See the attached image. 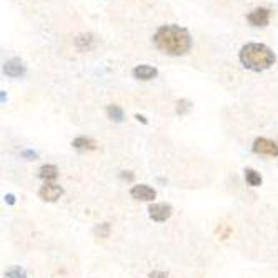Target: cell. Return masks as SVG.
I'll return each instance as SVG.
<instances>
[{
    "label": "cell",
    "mask_w": 278,
    "mask_h": 278,
    "mask_svg": "<svg viewBox=\"0 0 278 278\" xmlns=\"http://www.w3.org/2000/svg\"><path fill=\"white\" fill-rule=\"evenodd\" d=\"M154 45L160 52L170 57H182L190 52L191 49V35L185 27L168 23L156 29L154 35Z\"/></svg>",
    "instance_id": "6da1fadb"
},
{
    "label": "cell",
    "mask_w": 278,
    "mask_h": 278,
    "mask_svg": "<svg viewBox=\"0 0 278 278\" xmlns=\"http://www.w3.org/2000/svg\"><path fill=\"white\" fill-rule=\"evenodd\" d=\"M242 65L245 69L252 70V72H263L268 70L277 62V55L268 45L257 44V42H250L243 45L238 53Z\"/></svg>",
    "instance_id": "7a4b0ae2"
},
{
    "label": "cell",
    "mask_w": 278,
    "mask_h": 278,
    "mask_svg": "<svg viewBox=\"0 0 278 278\" xmlns=\"http://www.w3.org/2000/svg\"><path fill=\"white\" fill-rule=\"evenodd\" d=\"M252 150L258 155H267V156H278V143L273 140L265 139V137H258L253 142Z\"/></svg>",
    "instance_id": "3957f363"
},
{
    "label": "cell",
    "mask_w": 278,
    "mask_h": 278,
    "mask_svg": "<svg viewBox=\"0 0 278 278\" xmlns=\"http://www.w3.org/2000/svg\"><path fill=\"white\" fill-rule=\"evenodd\" d=\"M172 213H174V208L170 205H167V203H152L148 207V217L158 223L167 222L172 217Z\"/></svg>",
    "instance_id": "277c9868"
},
{
    "label": "cell",
    "mask_w": 278,
    "mask_h": 278,
    "mask_svg": "<svg viewBox=\"0 0 278 278\" xmlns=\"http://www.w3.org/2000/svg\"><path fill=\"white\" fill-rule=\"evenodd\" d=\"M270 17H272V12L265 7H258L246 15V20L252 27H267L270 23Z\"/></svg>",
    "instance_id": "5b68a950"
},
{
    "label": "cell",
    "mask_w": 278,
    "mask_h": 278,
    "mask_svg": "<svg viewBox=\"0 0 278 278\" xmlns=\"http://www.w3.org/2000/svg\"><path fill=\"white\" fill-rule=\"evenodd\" d=\"M27 72V65L23 64L20 58H10L3 64V73L10 78H18L23 77Z\"/></svg>",
    "instance_id": "8992f818"
},
{
    "label": "cell",
    "mask_w": 278,
    "mask_h": 278,
    "mask_svg": "<svg viewBox=\"0 0 278 278\" xmlns=\"http://www.w3.org/2000/svg\"><path fill=\"white\" fill-rule=\"evenodd\" d=\"M62 195H64V189L60 185H57V183H45L38 190V197L44 202H57Z\"/></svg>",
    "instance_id": "52a82bcc"
},
{
    "label": "cell",
    "mask_w": 278,
    "mask_h": 278,
    "mask_svg": "<svg viewBox=\"0 0 278 278\" xmlns=\"http://www.w3.org/2000/svg\"><path fill=\"white\" fill-rule=\"evenodd\" d=\"M130 197L134 200L140 202H154L156 197V191L148 185H135L130 190Z\"/></svg>",
    "instance_id": "ba28073f"
},
{
    "label": "cell",
    "mask_w": 278,
    "mask_h": 278,
    "mask_svg": "<svg viewBox=\"0 0 278 278\" xmlns=\"http://www.w3.org/2000/svg\"><path fill=\"white\" fill-rule=\"evenodd\" d=\"M132 75H134L137 80H154V78L158 77V70L152 65H137V67L132 70Z\"/></svg>",
    "instance_id": "9c48e42d"
},
{
    "label": "cell",
    "mask_w": 278,
    "mask_h": 278,
    "mask_svg": "<svg viewBox=\"0 0 278 278\" xmlns=\"http://www.w3.org/2000/svg\"><path fill=\"white\" fill-rule=\"evenodd\" d=\"M38 177L44 180L45 183H55V180L58 177V168L52 163H47L38 168Z\"/></svg>",
    "instance_id": "30bf717a"
},
{
    "label": "cell",
    "mask_w": 278,
    "mask_h": 278,
    "mask_svg": "<svg viewBox=\"0 0 278 278\" xmlns=\"http://www.w3.org/2000/svg\"><path fill=\"white\" fill-rule=\"evenodd\" d=\"M72 147L80 152H90V150H95L97 148V142L92 139H88V137H77V139H73Z\"/></svg>",
    "instance_id": "8fae6325"
},
{
    "label": "cell",
    "mask_w": 278,
    "mask_h": 278,
    "mask_svg": "<svg viewBox=\"0 0 278 278\" xmlns=\"http://www.w3.org/2000/svg\"><path fill=\"white\" fill-rule=\"evenodd\" d=\"M245 182L250 187H260L261 185V175L253 168H245Z\"/></svg>",
    "instance_id": "7c38bea8"
},
{
    "label": "cell",
    "mask_w": 278,
    "mask_h": 278,
    "mask_svg": "<svg viewBox=\"0 0 278 278\" xmlns=\"http://www.w3.org/2000/svg\"><path fill=\"white\" fill-rule=\"evenodd\" d=\"M107 115H108V119L113 120V122H117V123L123 122V110L119 107V105H108Z\"/></svg>",
    "instance_id": "4fadbf2b"
},
{
    "label": "cell",
    "mask_w": 278,
    "mask_h": 278,
    "mask_svg": "<svg viewBox=\"0 0 278 278\" xmlns=\"http://www.w3.org/2000/svg\"><path fill=\"white\" fill-rule=\"evenodd\" d=\"M191 102L187 100V99H180L177 104H175V112L178 113V115H187L190 110H191Z\"/></svg>",
    "instance_id": "5bb4252c"
},
{
    "label": "cell",
    "mask_w": 278,
    "mask_h": 278,
    "mask_svg": "<svg viewBox=\"0 0 278 278\" xmlns=\"http://www.w3.org/2000/svg\"><path fill=\"white\" fill-rule=\"evenodd\" d=\"M110 232H112L110 223H100V225H97L95 228H93V233H95L99 238H108Z\"/></svg>",
    "instance_id": "9a60e30c"
},
{
    "label": "cell",
    "mask_w": 278,
    "mask_h": 278,
    "mask_svg": "<svg viewBox=\"0 0 278 278\" xmlns=\"http://www.w3.org/2000/svg\"><path fill=\"white\" fill-rule=\"evenodd\" d=\"M3 278H27V273L25 270L20 267H12L5 272Z\"/></svg>",
    "instance_id": "2e32d148"
},
{
    "label": "cell",
    "mask_w": 278,
    "mask_h": 278,
    "mask_svg": "<svg viewBox=\"0 0 278 278\" xmlns=\"http://www.w3.org/2000/svg\"><path fill=\"white\" fill-rule=\"evenodd\" d=\"M230 233H232V228H230L228 225H225V223H222V225L217 226V235L220 240H226V238L230 237Z\"/></svg>",
    "instance_id": "e0dca14e"
},
{
    "label": "cell",
    "mask_w": 278,
    "mask_h": 278,
    "mask_svg": "<svg viewBox=\"0 0 278 278\" xmlns=\"http://www.w3.org/2000/svg\"><path fill=\"white\" fill-rule=\"evenodd\" d=\"M20 155L23 156V158H27V160H37L38 158V155L35 154V152H32V150H23Z\"/></svg>",
    "instance_id": "ac0fdd59"
},
{
    "label": "cell",
    "mask_w": 278,
    "mask_h": 278,
    "mask_svg": "<svg viewBox=\"0 0 278 278\" xmlns=\"http://www.w3.org/2000/svg\"><path fill=\"white\" fill-rule=\"evenodd\" d=\"M148 278H168V275L165 272H160V270H155V272H152Z\"/></svg>",
    "instance_id": "d6986e66"
},
{
    "label": "cell",
    "mask_w": 278,
    "mask_h": 278,
    "mask_svg": "<svg viewBox=\"0 0 278 278\" xmlns=\"http://www.w3.org/2000/svg\"><path fill=\"white\" fill-rule=\"evenodd\" d=\"M120 178H123V180H128V182H134L135 175L132 174V172H122V174H120Z\"/></svg>",
    "instance_id": "ffe728a7"
},
{
    "label": "cell",
    "mask_w": 278,
    "mask_h": 278,
    "mask_svg": "<svg viewBox=\"0 0 278 278\" xmlns=\"http://www.w3.org/2000/svg\"><path fill=\"white\" fill-rule=\"evenodd\" d=\"M5 202H9L10 205H14V203H15V197H14V195H12V193L5 195Z\"/></svg>",
    "instance_id": "44dd1931"
},
{
    "label": "cell",
    "mask_w": 278,
    "mask_h": 278,
    "mask_svg": "<svg viewBox=\"0 0 278 278\" xmlns=\"http://www.w3.org/2000/svg\"><path fill=\"white\" fill-rule=\"evenodd\" d=\"M135 119L139 120V122H142V123H147V119H145V117H142V115H135Z\"/></svg>",
    "instance_id": "7402d4cb"
}]
</instances>
